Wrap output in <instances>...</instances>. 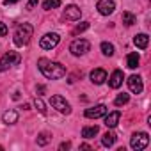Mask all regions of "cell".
<instances>
[{
  "instance_id": "obj_18",
  "label": "cell",
  "mask_w": 151,
  "mask_h": 151,
  "mask_svg": "<svg viewBox=\"0 0 151 151\" xmlns=\"http://www.w3.org/2000/svg\"><path fill=\"white\" fill-rule=\"evenodd\" d=\"M114 142H116V133H112V132H107V133L103 135V139H101V144H103L105 147L114 146Z\"/></svg>"
},
{
  "instance_id": "obj_25",
  "label": "cell",
  "mask_w": 151,
  "mask_h": 151,
  "mask_svg": "<svg viewBox=\"0 0 151 151\" xmlns=\"http://www.w3.org/2000/svg\"><path fill=\"white\" fill-rule=\"evenodd\" d=\"M34 103H36V109H37L41 114H46V109H45V103H43V100H41V98H36V100H34Z\"/></svg>"
},
{
  "instance_id": "obj_14",
  "label": "cell",
  "mask_w": 151,
  "mask_h": 151,
  "mask_svg": "<svg viewBox=\"0 0 151 151\" xmlns=\"http://www.w3.org/2000/svg\"><path fill=\"white\" fill-rule=\"evenodd\" d=\"M119 117H121V112H119V110H114V112H110V114H105V126H107V128L117 126Z\"/></svg>"
},
{
  "instance_id": "obj_6",
  "label": "cell",
  "mask_w": 151,
  "mask_h": 151,
  "mask_svg": "<svg viewBox=\"0 0 151 151\" xmlns=\"http://www.w3.org/2000/svg\"><path fill=\"white\" fill-rule=\"evenodd\" d=\"M59 41H60L59 34H55V32H48V34H45V36L41 37L39 46H41L43 50H52V48H55V46L59 45Z\"/></svg>"
},
{
  "instance_id": "obj_17",
  "label": "cell",
  "mask_w": 151,
  "mask_h": 151,
  "mask_svg": "<svg viewBox=\"0 0 151 151\" xmlns=\"http://www.w3.org/2000/svg\"><path fill=\"white\" fill-rule=\"evenodd\" d=\"M2 121H4L6 124H14V123L18 121V112H14V110L4 112V114H2Z\"/></svg>"
},
{
  "instance_id": "obj_30",
  "label": "cell",
  "mask_w": 151,
  "mask_h": 151,
  "mask_svg": "<svg viewBox=\"0 0 151 151\" xmlns=\"http://www.w3.org/2000/svg\"><path fill=\"white\" fill-rule=\"evenodd\" d=\"M59 147H60V149H69V147H71V144H69V142H62Z\"/></svg>"
},
{
  "instance_id": "obj_23",
  "label": "cell",
  "mask_w": 151,
  "mask_h": 151,
  "mask_svg": "<svg viewBox=\"0 0 151 151\" xmlns=\"http://www.w3.org/2000/svg\"><path fill=\"white\" fill-rule=\"evenodd\" d=\"M60 6V0H45V4H43V9L50 11V9H55Z\"/></svg>"
},
{
  "instance_id": "obj_32",
  "label": "cell",
  "mask_w": 151,
  "mask_h": 151,
  "mask_svg": "<svg viewBox=\"0 0 151 151\" xmlns=\"http://www.w3.org/2000/svg\"><path fill=\"white\" fill-rule=\"evenodd\" d=\"M80 149H91V146H89V144H82Z\"/></svg>"
},
{
  "instance_id": "obj_4",
  "label": "cell",
  "mask_w": 151,
  "mask_h": 151,
  "mask_svg": "<svg viewBox=\"0 0 151 151\" xmlns=\"http://www.w3.org/2000/svg\"><path fill=\"white\" fill-rule=\"evenodd\" d=\"M20 60H22V57H20L18 52H7L2 59H0V71H7L11 66L20 64Z\"/></svg>"
},
{
  "instance_id": "obj_15",
  "label": "cell",
  "mask_w": 151,
  "mask_h": 151,
  "mask_svg": "<svg viewBox=\"0 0 151 151\" xmlns=\"http://www.w3.org/2000/svg\"><path fill=\"white\" fill-rule=\"evenodd\" d=\"M133 43H135V46H137V48L144 50V48H147L149 37H147V34H137V36L133 37Z\"/></svg>"
},
{
  "instance_id": "obj_31",
  "label": "cell",
  "mask_w": 151,
  "mask_h": 151,
  "mask_svg": "<svg viewBox=\"0 0 151 151\" xmlns=\"http://www.w3.org/2000/svg\"><path fill=\"white\" fill-rule=\"evenodd\" d=\"M16 2H20V0H4V4H6V6H9V4H16Z\"/></svg>"
},
{
  "instance_id": "obj_13",
  "label": "cell",
  "mask_w": 151,
  "mask_h": 151,
  "mask_svg": "<svg viewBox=\"0 0 151 151\" xmlns=\"http://www.w3.org/2000/svg\"><path fill=\"white\" fill-rule=\"evenodd\" d=\"M89 77H91V82H93V84L100 86V84H103V82L107 80V71L101 69V68H98V69H93V71H91Z\"/></svg>"
},
{
  "instance_id": "obj_11",
  "label": "cell",
  "mask_w": 151,
  "mask_h": 151,
  "mask_svg": "<svg viewBox=\"0 0 151 151\" xmlns=\"http://www.w3.org/2000/svg\"><path fill=\"white\" fill-rule=\"evenodd\" d=\"M80 16H82V11L77 6H68L64 11V18L69 22H77V20H80Z\"/></svg>"
},
{
  "instance_id": "obj_9",
  "label": "cell",
  "mask_w": 151,
  "mask_h": 151,
  "mask_svg": "<svg viewBox=\"0 0 151 151\" xmlns=\"http://www.w3.org/2000/svg\"><path fill=\"white\" fill-rule=\"evenodd\" d=\"M126 82H128V87H130L132 93H135V94H140V93H142L144 84H142V78L139 77V75H132Z\"/></svg>"
},
{
  "instance_id": "obj_2",
  "label": "cell",
  "mask_w": 151,
  "mask_h": 151,
  "mask_svg": "<svg viewBox=\"0 0 151 151\" xmlns=\"http://www.w3.org/2000/svg\"><path fill=\"white\" fill-rule=\"evenodd\" d=\"M32 34H34V27H32L30 23H22V25H18L16 30H14V45H16V46H25V45H29Z\"/></svg>"
},
{
  "instance_id": "obj_27",
  "label": "cell",
  "mask_w": 151,
  "mask_h": 151,
  "mask_svg": "<svg viewBox=\"0 0 151 151\" xmlns=\"http://www.w3.org/2000/svg\"><path fill=\"white\" fill-rule=\"evenodd\" d=\"M0 36H7V27L2 22H0Z\"/></svg>"
},
{
  "instance_id": "obj_7",
  "label": "cell",
  "mask_w": 151,
  "mask_h": 151,
  "mask_svg": "<svg viewBox=\"0 0 151 151\" xmlns=\"http://www.w3.org/2000/svg\"><path fill=\"white\" fill-rule=\"evenodd\" d=\"M50 105L55 109V110H59L60 114H69L71 112V107H69V103L60 96V94H55V96H52L50 98Z\"/></svg>"
},
{
  "instance_id": "obj_12",
  "label": "cell",
  "mask_w": 151,
  "mask_h": 151,
  "mask_svg": "<svg viewBox=\"0 0 151 151\" xmlns=\"http://www.w3.org/2000/svg\"><path fill=\"white\" fill-rule=\"evenodd\" d=\"M123 78H124L123 71H121V69H116V71L110 75V78H109V86H110L112 89H119V87L123 86Z\"/></svg>"
},
{
  "instance_id": "obj_29",
  "label": "cell",
  "mask_w": 151,
  "mask_h": 151,
  "mask_svg": "<svg viewBox=\"0 0 151 151\" xmlns=\"http://www.w3.org/2000/svg\"><path fill=\"white\" fill-rule=\"evenodd\" d=\"M36 91H37V94L41 96V94H45V91H46V87H45V86H37V89H36Z\"/></svg>"
},
{
  "instance_id": "obj_19",
  "label": "cell",
  "mask_w": 151,
  "mask_h": 151,
  "mask_svg": "<svg viewBox=\"0 0 151 151\" xmlns=\"http://www.w3.org/2000/svg\"><path fill=\"white\" fill-rule=\"evenodd\" d=\"M98 133V126H86L84 130H82V137H86V139H91V137H94Z\"/></svg>"
},
{
  "instance_id": "obj_10",
  "label": "cell",
  "mask_w": 151,
  "mask_h": 151,
  "mask_svg": "<svg viewBox=\"0 0 151 151\" xmlns=\"http://www.w3.org/2000/svg\"><path fill=\"white\" fill-rule=\"evenodd\" d=\"M105 114H107L105 105H96V107H91L86 110V117H89V119H98V117H103Z\"/></svg>"
},
{
  "instance_id": "obj_3",
  "label": "cell",
  "mask_w": 151,
  "mask_h": 151,
  "mask_svg": "<svg viewBox=\"0 0 151 151\" xmlns=\"http://www.w3.org/2000/svg\"><path fill=\"white\" fill-rule=\"evenodd\" d=\"M147 144H149V135H147L146 132H137V133H133L132 139H130V146H132V149H135V151L144 149Z\"/></svg>"
},
{
  "instance_id": "obj_24",
  "label": "cell",
  "mask_w": 151,
  "mask_h": 151,
  "mask_svg": "<svg viewBox=\"0 0 151 151\" xmlns=\"http://www.w3.org/2000/svg\"><path fill=\"white\" fill-rule=\"evenodd\" d=\"M123 23H124V25H128V27H130V25H133V23H135V16H133L132 13L124 11V13H123Z\"/></svg>"
},
{
  "instance_id": "obj_26",
  "label": "cell",
  "mask_w": 151,
  "mask_h": 151,
  "mask_svg": "<svg viewBox=\"0 0 151 151\" xmlns=\"http://www.w3.org/2000/svg\"><path fill=\"white\" fill-rule=\"evenodd\" d=\"M89 29V23L87 22H84V23H78L77 27H75V34H80V32H86Z\"/></svg>"
},
{
  "instance_id": "obj_5",
  "label": "cell",
  "mask_w": 151,
  "mask_h": 151,
  "mask_svg": "<svg viewBox=\"0 0 151 151\" xmlns=\"http://www.w3.org/2000/svg\"><path fill=\"white\" fill-rule=\"evenodd\" d=\"M89 48H91V43L89 41H86V39H75L71 45H69V52L73 53V55H84V53H87L89 52Z\"/></svg>"
},
{
  "instance_id": "obj_22",
  "label": "cell",
  "mask_w": 151,
  "mask_h": 151,
  "mask_svg": "<svg viewBox=\"0 0 151 151\" xmlns=\"http://www.w3.org/2000/svg\"><path fill=\"white\" fill-rule=\"evenodd\" d=\"M50 140H52V137H50V133H46V132H41V133L37 135V144H39V146H46Z\"/></svg>"
},
{
  "instance_id": "obj_33",
  "label": "cell",
  "mask_w": 151,
  "mask_h": 151,
  "mask_svg": "<svg viewBox=\"0 0 151 151\" xmlns=\"http://www.w3.org/2000/svg\"><path fill=\"white\" fill-rule=\"evenodd\" d=\"M22 109H23V110H29V109H30V105H29V103H23V107H22Z\"/></svg>"
},
{
  "instance_id": "obj_20",
  "label": "cell",
  "mask_w": 151,
  "mask_h": 151,
  "mask_svg": "<svg viewBox=\"0 0 151 151\" xmlns=\"http://www.w3.org/2000/svg\"><path fill=\"white\" fill-rule=\"evenodd\" d=\"M101 53L107 55V57H112V55H114V46H112L110 43L103 41V43H101Z\"/></svg>"
},
{
  "instance_id": "obj_21",
  "label": "cell",
  "mask_w": 151,
  "mask_h": 151,
  "mask_svg": "<svg viewBox=\"0 0 151 151\" xmlns=\"http://www.w3.org/2000/svg\"><path fill=\"white\" fill-rule=\"evenodd\" d=\"M128 100H130V96H128L126 93L117 94V98L114 100V105H116V107H123V105H126V103H128Z\"/></svg>"
},
{
  "instance_id": "obj_1",
  "label": "cell",
  "mask_w": 151,
  "mask_h": 151,
  "mask_svg": "<svg viewBox=\"0 0 151 151\" xmlns=\"http://www.w3.org/2000/svg\"><path fill=\"white\" fill-rule=\"evenodd\" d=\"M37 66H39V71L50 80H59L66 75V68L60 62H52L48 59H39Z\"/></svg>"
},
{
  "instance_id": "obj_16",
  "label": "cell",
  "mask_w": 151,
  "mask_h": 151,
  "mask_svg": "<svg viewBox=\"0 0 151 151\" xmlns=\"http://www.w3.org/2000/svg\"><path fill=\"white\" fill-rule=\"evenodd\" d=\"M139 62H140V57H139V53H137V52L128 53V57H126V66H128L130 69H135V68L139 66Z\"/></svg>"
},
{
  "instance_id": "obj_28",
  "label": "cell",
  "mask_w": 151,
  "mask_h": 151,
  "mask_svg": "<svg viewBox=\"0 0 151 151\" xmlns=\"http://www.w3.org/2000/svg\"><path fill=\"white\" fill-rule=\"evenodd\" d=\"M37 6V0H29V4H27V9L30 11V9H34Z\"/></svg>"
},
{
  "instance_id": "obj_8",
  "label": "cell",
  "mask_w": 151,
  "mask_h": 151,
  "mask_svg": "<svg viewBox=\"0 0 151 151\" xmlns=\"http://www.w3.org/2000/svg\"><path fill=\"white\" fill-rule=\"evenodd\" d=\"M96 9H98V13H100V14H103V16L112 14V13H114V9H116L114 0H98Z\"/></svg>"
}]
</instances>
